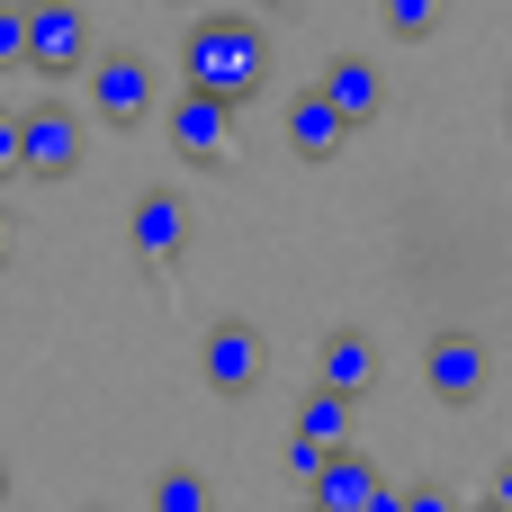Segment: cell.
I'll list each match as a JSON object with an SVG mask.
<instances>
[{"mask_svg": "<svg viewBox=\"0 0 512 512\" xmlns=\"http://www.w3.org/2000/svg\"><path fill=\"white\" fill-rule=\"evenodd\" d=\"M405 504V486H378V495H369V512H396Z\"/></svg>", "mask_w": 512, "mask_h": 512, "instance_id": "21", "label": "cell"}, {"mask_svg": "<svg viewBox=\"0 0 512 512\" xmlns=\"http://www.w3.org/2000/svg\"><path fill=\"white\" fill-rule=\"evenodd\" d=\"M18 171L27 180H72L81 171V108H63V99L18 108Z\"/></svg>", "mask_w": 512, "mask_h": 512, "instance_id": "3", "label": "cell"}, {"mask_svg": "<svg viewBox=\"0 0 512 512\" xmlns=\"http://www.w3.org/2000/svg\"><path fill=\"white\" fill-rule=\"evenodd\" d=\"M297 512H315V504H297Z\"/></svg>", "mask_w": 512, "mask_h": 512, "instance_id": "24", "label": "cell"}, {"mask_svg": "<svg viewBox=\"0 0 512 512\" xmlns=\"http://www.w3.org/2000/svg\"><path fill=\"white\" fill-rule=\"evenodd\" d=\"M0 495H9V486H0Z\"/></svg>", "mask_w": 512, "mask_h": 512, "instance_id": "25", "label": "cell"}, {"mask_svg": "<svg viewBox=\"0 0 512 512\" xmlns=\"http://www.w3.org/2000/svg\"><path fill=\"white\" fill-rule=\"evenodd\" d=\"M81 99H90V126H144L153 117V63L144 54H90Z\"/></svg>", "mask_w": 512, "mask_h": 512, "instance_id": "4", "label": "cell"}, {"mask_svg": "<svg viewBox=\"0 0 512 512\" xmlns=\"http://www.w3.org/2000/svg\"><path fill=\"white\" fill-rule=\"evenodd\" d=\"M18 63V0H0V72Z\"/></svg>", "mask_w": 512, "mask_h": 512, "instance_id": "18", "label": "cell"}, {"mask_svg": "<svg viewBox=\"0 0 512 512\" xmlns=\"http://www.w3.org/2000/svg\"><path fill=\"white\" fill-rule=\"evenodd\" d=\"M378 486H387V477H378V468L360 459V441H351V450H324V468L306 477V504L315 512H369Z\"/></svg>", "mask_w": 512, "mask_h": 512, "instance_id": "9", "label": "cell"}, {"mask_svg": "<svg viewBox=\"0 0 512 512\" xmlns=\"http://www.w3.org/2000/svg\"><path fill=\"white\" fill-rule=\"evenodd\" d=\"M396 512H459V504H450L441 486H405V504H396Z\"/></svg>", "mask_w": 512, "mask_h": 512, "instance_id": "17", "label": "cell"}, {"mask_svg": "<svg viewBox=\"0 0 512 512\" xmlns=\"http://www.w3.org/2000/svg\"><path fill=\"white\" fill-rule=\"evenodd\" d=\"M342 144H351V126H342V117H333V108L306 90V99L288 108V153H297V162H333Z\"/></svg>", "mask_w": 512, "mask_h": 512, "instance_id": "12", "label": "cell"}, {"mask_svg": "<svg viewBox=\"0 0 512 512\" xmlns=\"http://www.w3.org/2000/svg\"><path fill=\"white\" fill-rule=\"evenodd\" d=\"M261 369H270V351H261V333H252L243 315L207 324V342H198V378H207L216 396H252V387H261Z\"/></svg>", "mask_w": 512, "mask_h": 512, "instance_id": "7", "label": "cell"}, {"mask_svg": "<svg viewBox=\"0 0 512 512\" xmlns=\"http://www.w3.org/2000/svg\"><path fill=\"white\" fill-rule=\"evenodd\" d=\"M423 387H432L441 405H477V396H486V342H477V333H432Z\"/></svg>", "mask_w": 512, "mask_h": 512, "instance_id": "8", "label": "cell"}, {"mask_svg": "<svg viewBox=\"0 0 512 512\" xmlns=\"http://www.w3.org/2000/svg\"><path fill=\"white\" fill-rule=\"evenodd\" d=\"M162 135H171V153H180V162L216 171V162L234 153V108H225V99H207V90H171Z\"/></svg>", "mask_w": 512, "mask_h": 512, "instance_id": "5", "label": "cell"}, {"mask_svg": "<svg viewBox=\"0 0 512 512\" xmlns=\"http://www.w3.org/2000/svg\"><path fill=\"white\" fill-rule=\"evenodd\" d=\"M297 441H315V450H351V396H306L297 405Z\"/></svg>", "mask_w": 512, "mask_h": 512, "instance_id": "13", "label": "cell"}, {"mask_svg": "<svg viewBox=\"0 0 512 512\" xmlns=\"http://www.w3.org/2000/svg\"><path fill=\"white\" fill-rule=\"evenodd\" d=\"M9 171H18V117L0 108V180H9Z\"/></svg>", "mask_w": 512, "mask_h": 512, "instance_id": "19", "label": "cell"}, {"mask_svg": "<svg viewBox=\"0 0 512 512\" xmlns=\"http://www.w3.org/2000/svg\"><path fill=\"white\" fill-rule=\"evenodd\" d=\"M9 252H18V225H9V207H0V270H9Z\"/></svg>", "mask_w": 512, "mask_h": 512, "instance_id": "20", "label": "cell"}, {"mask_svg": "<svg viewBox=\"0 0 512 512\" xmlns=\"http://www.w3.org/2000/svg\"><path fill=\"white\" fill-rule=\"evenodd\" d=\"M315 468H324V450H315V441H297V432H288V486H306V477H315Z\"/></svg>", "mask_w": 512, "mask_h": 512, "instance_id": "16", "label": "cell"}, {"mask_svg": "<svg viewBox=\"0 0 512 512\" xmlns=\"http://www.w3.org/2000/svg\"><path fill=\"white\" fill-rule=\"evenodd\" d=\"M378 18H387V36H405V45H414V36H432V27H441V0H378Z\"/></svg>", "mask_w": 512, "mask_h": 512, "instance_id": "15", "label": "cell"}, {"mask_svg": "<svg viewBox=\"0 0 512 512\" xmlns=\"http://www.w3.org/2000/svg\"><path fill=\"white\" fill-rule=\"evenodd\" d=\"M153 512H216V495H207L198 468H162L153 477Z\"/></svg>", "mask_w": 512, "mask_h": 512, "instance_id": "14", "label": "cell"}, {"mask_svg": "<svg viewBox=\"0 0 512 512\" xmlns=\"http://www.w3.org/2000/svg\"><path fill=\"white\" fill-rule=\"evenodd\" d=\"M126 252H135L144 270H171V261L189 252V198H180V189H144V198L126 207Z\"/></svg>", "mask_w": 512, "mask_h": 512, "instance_id": "6", "label": "cell"}, {"mask_svg": "<svg viewBox=\"0 0 512 512\" xmlns=\"http://www.w3.org/2000/svg\"><path fill=\"white\" fill-rule=\"evenodd\" d=\"M486 512H504V504H486Z\"/></svg>", "mask_w": 512, "mask_h": 512, "instance_id": "22", "label": "cell"}, {"mask_svg": "<svg viewBox=\"0 0 512 512\" xmlns=\"http://www.w3.org/2000/svg\"><path fill=\"white\" fill-rule=\"evenodd\" d=\"M18 63L63 81L90 63V9L81 0H18Z\"/></svg>", "mask_w": 512, "mask_h": 512, "instance_id": "2", "label": "cell"}, {"mask_svg": "<svg viewBox=\"0 0 512 512\" xmlns=\"http://www.w3.org/2000/svg\"><path fill=\"white\" fill-rule=\"evenodd\" d=\"M90 512H108V504H90Z\"/></svg>", "mask_w": 512, "mask_h": 512, "instance_id": "23", "label": "cell"}, {"mask_svg": "<svg viewBox=\"0 0 512 512\" xmlns=\"http://www.w3.org/2000/svg\"><path fill=\"white\" fill-rule=\"evenodd\" d=\"M315 387L360 405V396L378 387V342H369V333H351V324H342V333H324V351H315Z\"/></svg>", "mask_w": 512, "mask_h": 512, "instance_id": "10", "label": "cell"}, {"mask_svg": "<svg viewBox=\"0 0 512 512\" xmlns=\"http://www.w3.org/2000/svg\"><path fill=\"white\" fill-rule=\"evenodd\" d=\"M261 81H270V27L243 9H198L180 36V90L243 108V99H261Z\"/></svg>", "mask_w": 512, "mask_h": 512, "instance_id": "1", "label": "cell"}, {"mask_svg": "<svg viewBox=\"0 0 512 512\" xmlns=\"http://www.w3.org/2000/svg\"><path fill=\"white\" fill-rule=\"evenodd\" d=\"M315 99H324L342 126H369V117L387 108V81H378V63H369V54H342V63L324 72V90H315Z\"/></svg>", "mask_w": 512, "mask_h": 512, "instance_id": "11", "label": "cell"}]
</instances>
